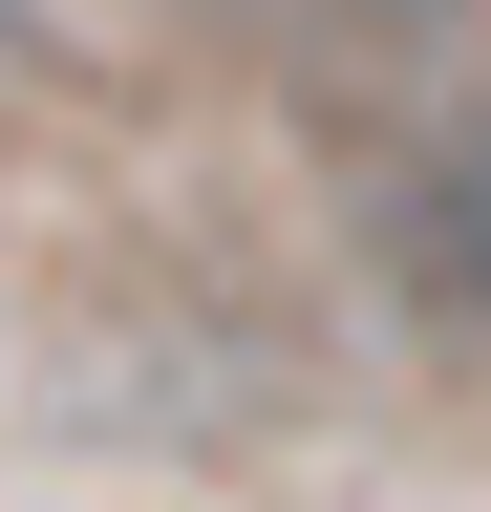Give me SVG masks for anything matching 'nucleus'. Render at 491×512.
<instances>
[{
  "instance_id": "nucleus-2",
  "label": "nucleus",
  "mask_w": 491,
  "mask_h": 512,
  "mask_svg": "<svg viewBox=\"0 0 491 512\" xmlns=\"http://www.w3.org/2000/svg\"><path fill=\"white\" fill-rule=\"evenodd\" d=\"M342 22H449V0H342Z\"/></svg>"
},
{
  "instance_id": "nucleus-1",
  "label": "nucleus",
  "mask_w": 491,
  "mask_h": 512,
  "mask_svg": "<svg viewBox=\"0 0 491 512\" xmlns=\"http://www.w3.org/2000/svg\"><path fill=\"white\" fill-rule=\"evenodd\" d=\"M385 299L427 320V342H491V107L385 171Z\"/></svg>"
}]
</instances>
